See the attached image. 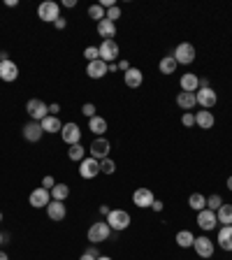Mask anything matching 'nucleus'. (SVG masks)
<instances>
[{"label": "nucleus", "mask_w": 232, "mask_h": 260, "mask_svg": "<svg viewBox=\"0 0 232 260\" xmlns=\"http://www.w3.org/2000/svg\"><path fill=\"white\" fill-rule=\"evenodd\" d=\"M109 235H112V228H109V223L107 221H97V223H93V225L88 228L86 237H88V242H91L93 246H97V244L107 242Z\"/></svg>", "instance_id": "f257e3e1"}, {"label": "nucleus", "mask_w": 232, "mask_h": 260, "mask_svg": "<svg viewBox=\"0 0 232 260\" xmlns=\"http://www.w3.org/2000/svg\"><path fill=\"white\" fill-rule=\"evenodd\" d=\"M26 112L32 121H42L49 116V105L44 100H40V98H30L26 103Z\"/></svg>", "instance_id": "f03ea898"}, {"label": "nucleus", "mask_w": 232, "mask_h": 260, "mask_svg": "<svg viewBox=\"0 0 232 260\" xmlns=\"http://www.w3.org/2000/svg\"><path fill=\"white\" fill-rule=\"evenodd\" d=\"M105 221L109 223V228H112V230L121 233V230H125V228L130 225V214L125 209H112V211H109V216L105 218Z\"/></svg>", "instance_id": "7ed1b4c3"}, {"label": "nucleus", "mask_w": 232, "mask_h": 260, "mask_svg": "<svg viewBox=\"0 0 232 260\" xmlns=\"http://www.w3.org/2000/svg\"><path fill=\"white\" fill-rule=\"evenodd\" d=\"M38 16L42 19L44 23H54L56 19H60V7H58V3H54V0H44L42 5L38 7Z\"/></svg>", "instance_id": "20e7f679"}, {"label": "nucleus", "mask_w": 232, "mask_h": 260, "mask_svg": "<svg viewBox=\"0 0 232 260\" xmlns=\"http://www.w3.org/2000/svg\"><path fill=\"white\" fill-rule=\"evenodd\" d=\"M97 51H100V58L105 60L107 65L116 63V58H119V44H116V40H103L100 42V47H97Z\"/></svg>", "instance_id": "39448f33"}, {"label": "nucleus", "mask_w": 232, "mask_h": 260, "mask_svg": "<svg viewBox=\"0 0 232 260\" xmlns=\"http://www.w3.org/2000/svg\"><path fill=\"white\" fill-rule=\"evenodd\" d=\"M172 56L177 60V65H190L195 60V47L190 42H181V44H177Z\"/></svg>", "instance_id": "423d86ee"}, {"label": "nucleus", "mask_w": 232, "mask_h": 260, "mask_svg": "<svg viewBox=\"0 0 232 260\" xmlns=\"http://www.w3.org/2000/svg\"><path fill=\"white\" fill-rule=\"evenodd\" d=\"M195 100H197V105H200L202 109H211L218 103V95L211 86H200L197 91H195Z\"/></svg>", "instance_id": "0eeeda50"}, {"label": "nucleus", "mask_w": 232, "mask_h": 260, "mask_svg": "<svg viewBox=\"0 0 232 260\" xmlns=\"http://www.w3.org/2000/svg\"><path fill=\"white\" fill-rule=\"evenodd\" d=\"M88 151H91V158H95V160H105V158H109L112 144H109V140H105V137H95L93 144L88 146Z\"/></svg>", "instance_id": "6e6552de"}, {"label": "nucleus", "mask_w": 232, "mask_h": 260, "mask_svg": "<svg viewBox=\"0 0 232 260\" xmlns=\"http://www.w3.org/2000/svg\"><path fill=\"white\" fill-rule=\"evenodd\" d=\"M60 140L65 142L68 146H72V144H79L81 142V130H79V125L77 123H63V130H60Z\"/></svg>", "instance_id": "1a4fd4ad"}, {"label": "nucleus", "mask_w": 232, "mask_h": 260, "mask_svg": "<svg viewBox=\"0 0 232 260\" xmlns=\"http://www.w3.org/2000/svg\"><path fill=\"white\" fill-rule=\"evenodd\" d=\"M100 174V160H95V158H84V160L79 162V177L81 179H93Z\"/></svg>", "instance_id": "9d476101"}, {"label": "nucleus", "mask_w": 232, "mask_h": 260, "mask_svg": "<svg viewBox=\"0 0 232 260\" xmlns=\"http://www.w3.org/2000/svg\"><path fill=\"white\" fill-rule=\"evenodd\" d=\"M153 190L151 188H146V186H142V188H137L135 193H132V205L140 207V209H146V207H151L153 205Z\"/></svg>", "instance_id": "9b49d317"}, {"label": "nucleus", "mask_w": 232, "mask_h": 260, "mask_svg": "<svg viewBox=\"0 0 232 260\" xmlns=\"http://www.w3.org/2000/svg\"><path fill=\"white\" fill-rule=\"evenodd\" d=\"M28 202H30V207H35V209H47V205L51 202V190H47V188H35L30 193V198H28Z\"/></svg>", "instance_id": "f8f14e48"}, {"label": "nucleus", "mask_w": 232, "mask_h": 260, "mask_svg": "<svg viewBox=\"0 0 232 260\" xmlns=\"http://www.w3.org/2000/svg\"><path fill=\"white\" fill-rule=\"evenodd\" d=\"M42 123H40V121H30V123H26L21 128V135H23V140L26 142H32V144H35V142H40L42 140Z\"/></svg>", "instance_id": "ddd939ff"}, {"label": "nucleus", "mask_w": 232, "mask_h": 260, "mask_svg": "<svg viewBox=\"0 0 232 260\" xmlns=\"http://www.w3.org/2000/svg\"><path fill=\"white\" fill-rule=\"evenodd\" d=\"M197 225H200L202 230H205V233L214 230V228L218 225L216 211H211V209H202V211H197Z\"/></svg>", "instance_id": "4468645a"}, {"label": "nucleus", "mask_w": 232, "mask_h": 260, "mask_svg": "<svg viewBox=\"0 0 232 260\" xmlns=\"http://www.w3.org/2000/svg\"><path fill=\"white\" fill-rule=\"evenodd\" d=\"M16 77H19V65L14 63V60H0V79L3 81H16Z\"/></svg>", "instance_id": "2eb2a0df"}, {"label": "nucleus", "mask_w": 232, "mask_h": 260, "mask_svg": "<svg viewBox=\"0 0 232 260\" xmlns=\"http://www.w3.org/2000/svg\"><path fill=\"white\" fill-rule=\"evenodd\" d=\"M193 249L200 258H211V255H214V242H211L209 237H195Z\"/></svg>", "instance_id": "dca6fc26"}, {"label": "nucleus", "mask_w": 232, "mask_h": 260, "mask_svg": "<svg viewBox=\"0 0 232 260\" xmlns=\"http://www.w3.org/2000/svg\"><path fill=\"white\" fill-rule=\"evenodd\" d=\"M109 72V65L105 63L103 58H97V60H91V63L86 65V75L91 77V79H103L105 75Z\"/></svg>", "instance_id": "f3484780"}, {"label": "nucleus", "mask_w": 232, "mask_h": 260, "mask_svg": "<svg viewBox=\"0 0 232 260\" xmlns=\"http://www.w3.org/2000/svg\"><path fill=\"white\" fill-rule=\"evenodd\" d=\"M47 216L51 218V221H56V223H60L65 216H68V209H65V205L63 202H58V200H51L47 205Z\"/></svg>", "instance_id": "a211bd4d"}, {"label": "nucleus", "mask_w": 232, "mask_h": 260, "mask_svg": "<svg viewBox=\"0 0 232 260\" xmlns=\"http://www.w3.org/2000/svg\"><path fill=\"white\" fill-rule=\"evenodd\" d=\"M123 81L128 88H140L142 81H144V72H142L140 68H130V70L123 75Z\"/></svg>", "instance_id": "6ab92c4d"}, {"label": "nucleus", "mask_w": 232, "mask_h": 260, "mask_svg": "<svg viewBox=\"0 0 232 260\" xmlns=\"http://www.w3.org/2000/svg\"><path fill=\"white\" fill-rule=\"evenodd\" d=\"M179 86H181V91H186V93H195L200 88V77L193 75V72H186V75H181Z\"/></svg>", "instance_id": "aec40b11"}, {"label": "nucleus", "mask_w": 232, "mask_h": 260, "mask_svg": "<svg viewBox=\"0 0 232 260\" xmlns=\"http://www.w3.org/2000/svg\"><path fill=\"white\" fill-rule=\"evenodd\" d=\"M214 123H216V119H214V114L209 109H202V112L195 114V125H200L202 130H211Z\"/></svg>", "instance_id": "412c9836"}, {"label": "nucleus", "mask_w": 232, "mask_h": 260, "mask_svg": "<svg viewBox=\"0 0 232 260\" xmlns=\"http://www.w3.org/2000/svg\"><path fill=\"white\" fill-rule=\"evenodd\" d=\"M216 242L223 251H232V225H223L221 230H218Z\"/></svg>", "instance_id": "4be33fe9"}, {"label": "nucleus", "mask_w": 232, "mask_h": 260, "mask_svg": "<svg viewBox=\"0 0 232 260\" xmlns=\"http://www.w3.org/2000/svg\"><path fill=\"white\" fill-rule=\"evenodd\" d=\"M88 130H91L95 137H103L105 133H107V119H103V116H93V119H88Z\"/></svg>", "instance_id": "5701e85b"}, {"label": "nucleus", "mask_w": 232, "mask_h": 260, "mask_svg": "<svg viewBox=\"0 0 232 260\" xmlns=\"http://www.w3.org/2000/svg\"><path fill=\"white\" fill-rule=\"evenodd\" d=\"M40 123H42V130H44V133H51V135L63 130V123H60V119H58V116H51V114H49L47 119L40 121Z\"/></svg>", "instance_id": "b1692460"}, {"label": "nucleus", "mask_w": 232, "mask_h": 260, "mask_svg": "<svg viewBox=\"0 0 232 260\" xmlns=\"http://www.w3.org/2000/svg\"><path fill=\"white\" fill-rule=\"evenodd\" d=\"M97 32H100L105 40H114L116 38V23L109 21V19H103V21L97 23Z\"/></svg>", "instance_id": "393cba45"}, {"label": "nucleus", "mask_w": 232, "mask_h": 260, "mask_svg": "<svg viewBox=\"0 0 232 260\" xmlns=\"http://www.w3.org/2000/svg\"><path fill=\"white\" fill-rule=\"evenodd\" d=\"M177 105L181 109H184V112H190V109L195 107V105H197V100H195V93H186V91H181L177 95Z\"/></svg>", "instance_id": "a878e982"}, {"label": "nucleus", "mask_w": 232, "mask_h": 260, "mask_svg": "<svg viewBox=\"0 0 232 260\" xmlns=\"http://www.w3.org/2000/svg\"><path fill=\"white\" fill-rule=\"evenodd\" d=\"M188 207L193 211H202V209H207V198L202 193H190L188 195Z\"/></svg>", "instance_id": "bb28decb"}, {"label": "nucleus", "mask_w": 232, "mask_h": 260, "mask_svg": "<svg viewBox=\"0 0 232 260\" xmlns=\"http://www.w3.org/2000/svg\"><path fill=\"white\" fill-rule=\"evenodd\" d=\"M70 198V186L68 184H56L51 188V200H58V202H65Z\"/></svg>", "instance_id": "cd10ccee"}, {"label": "nucleus", "mask_w": 232, "mask_h": 260, "mask_svg": "<svg viewBox=\"0 0 232 260\" xmlns=\"http://www.w3.org/2000/svg\"><path fill=\"white\" fill-rule=\"evenodd\" d=\"M174 239H177V244L181 246V249H190V246H193V242H195V235L190 233V230H179Z\"/></svg>", "instance_id": "c85d7f7f"}, {"label": "nucleus", "mask_w": 232, "mask_h": 260, "mask_svg": "<svg viewBox=\"0 0 232 260\" xmlns=\"http://www.w3.org/2000/svg\"><path fill=\"white\" fill-rule=\"evenodd\" d=\"M158 70H160L162 75H174V70H177V60H174V56H162L160 63H158Z\"/></svg>", "instance_id": "c756f323"}, {"label": "nucleus", "mask_w": 232, "mask_h": 260, "mask_svg": "<svg viewBox=\"0 0 232 260\" xmlns=\"http://www.w3.org/2000/svg\"><path fill=\"white\" fill-rule=\"evenodd\" d=\"M68 158H70V160H75V162H81L84 158H86V149L81 146V142H79V144H72L70 149H68Z\"/></svg>", "instance_id": "7c9ffc66"}, {"label": "nucleus", "mask_w": 232, "mask_h": 260, "mask_svg": "<svg viewBox=\"0 0 232 260\" xmlns=\"http://www.w3.org/2000/svg\"><path fill=\"white\" fill-rule=\"evenodd\" d=\"M216 218L223 225H232V205H221V209L216 211Z\"/></svg>", "instance_id": "2f4dec72"}, {"label": "nucleus", "mask_w": 232, "mask_h": 260, "mask_svg": "<svg viewBox=\"0 0 232 260\" xmlns=\"http://www.w3.org/2000/svg\"><path fill=\"white\" fill-rule=\"evenodd\" d=\"M88 16H91L93 21L100 23L103 19H107V10H105L100 3H97V5H91V7H88Z\"/></svg>", "instance_id": "473e14b6"}, {"label": "nucleus", "mask_w": 232, "mask_h": 260, "mask_svg": "<svg viewBox=\"0 0 232 260\" xmlns=\"http://www.w3.org/2000/svg\"><path fill=\"white\" fill-rule=\"evenodd\" d=\"M221 205H223V198L221 195H209V198H207V209H211V211H218L221 209Z\"/></svg>", "instance_id": "72a5a7b5"}, {"label": "nucleus", "mask_w": 232, "mask_h": 260, "mask_svg": "<svg viewBox=\"0 0 232 260\" xmlns=\"http://www.w3.org/2000/svg\"><path fill=\"white\" fill-rule=\"evenodd\" d=\"M100 172H103V174H114V172H116V162H114L112 158L100 160Z\"/></svg>", "instance_id": "f704fd0d"}, {"label": "nucleus", "mask_w": 232, "mask_h": 260, "mask_svg": "<svg viewBox=\"0 0 232 260\" xmlns=\"http://www.w3.org/2000/svg\"><path fill=\"white\" fill-rule=\"evenodd\" d=\"M84 58H86L88 63L100 58V51H97V47H86V49H84Z\"/></svg>", "instance_id": "c9c22d12"}, {"label": "nucleus", "mask_w": 232, "mask_h": 260, "mask_svg": "<svg viewBox=\"0 0 232 260\" xmlns=\"http://www.w3.org/2000/svg\"><path fill=\"white\" fill-rule=\"evenodd\" d=\"M81 114L84 116H88V119H93V116H97V109L93 103H84V107H81Z\"/></svg>", "instance_id": "e433bc0d"}, {"label": "nucleus", "mask_w": 232, "mask_h": 260, "mask_svg": "<svg viewBox=\"0 0 232 260\" xmlns=\"http://www.w3.org/2000/svg\"><path fill=\"white\" fill-rule=\"evenodd\" d=\"M107 19H109V21H114V23L119 21V19H121V7L119 5H116V7H109V10H107Z\"/></svg>", "instance_id": "4c0bfd02"}, {"label": "nucleus", "mask_w": 232, "mask_h": 260, "mask_svg": "<svg viewBox=\"0 0 232 260\" xmlns=\"http://www.w3.org/2000/svg\"><path fill=\"white\" fill-rule=\"evenodd\" d=\"M181 123L186 125V128H190V125H195V114H190V112H186L184 116H181Z\"/></svg>", "instance_id": "58836bf2"}, {"label": "nucleus", "mask_w": 232, "mask_h": 260, "mask_svg": "<svg viewBox=\"0 0 232 260\" xmlns=\"http://www.w3.org/2000/svg\"><path fill=\"white\" fill-rule=\"evenodd\" d=\"M54 186H56V181H54V177H49V174H47V177H44V179H42V188H47V190H51V188H54Z\"/></svg>", "instance_id": "ea45409f"}, {"label": "nucleus", "mask_w": 232, "mask_h": 260, "mask_svg": "<svg viewBox=\"0 0 232 260\" xmlns=\"http://www.w3.org/2000/svg\"><path fill=\"white\" fill-rule=\"evenodd\" d=\"M116 70L128 72V70H130V63H128V60H116Z\"/></svg>", "instance_id": "a19ab883"}, {"label": "nucleus", "mask_w": 232, "mask_h": 260, "mask_svg": "<svg viewBox=\"0 0 232 260\" xmlns=\"http://www.w3.org/2000/svg\"><path fill=\"white\" fill-rule=\"evenodd\" d=\"M54 26H56V28H58V30H63V28H65V26H68V21H65L63 16H60V19H56V21H54Z\"/></svg>", "instance_id": "79ce46f5"}, {"label": "nucleus", "mask_w": 232, "mask_h": 260, "mask_svg": "<svg viewBox=\"0 0 232 260\" xmlns=\"http://www.w3.org/2000/svg\"><path fill=\"white\" fill-rule=\"evenodd\" d=\"M86 253H91V255H95V258H100V251H97V246H93V244H91V246H88V251H86Z\"/></svg>", "instance_id": "37998d69"}, {"label": "nucleus", "mask_w": 232, "mask_h": 260, "mask_svg": "<svg viewBox=\"0 0 232 260\" xmlns=\"http://www.w3.org/2000/svg\"><path fill=\"white\" fill-rule=\"evenodd\" d=\"M60 112V107L58 105H49V114H51V116H56V114Z\"/></svg>", "instance_id": "c03bdc74"}, {"label": "nucleus", "mask_w": 232, "mask_h": 260, "mask_svg": "<svg viewBox=\"0 0 232 260\" xmlns=\"http://www.w3.org/2000/svg\"><path fill=\"white\" fill-rule=\"evenodd\" d=\"M151 209H153V211H162V202H160V200H153Z\"/></svg>", "instance_id": "a18cd8bd"}, {"label": "nucleus", "mask_w": 232, "mask_h": 260, "mask_svg": "<svg viewBox=\"0 0 232 260\" xmlns=\"http://www.w3.org/2000/svg\"><path fill=\"white\" fill-rule=\"evenodd\" d=\"M109 211H112V209H109V207H107V205H103V207H100V214H103V216H105V218H107V216H109Z\"/></svg>", "instance_id": "49530a36"}, {"label": "nucleus", "mask_w": 232, "mask_h": 260, "mask_svg": "<svg viewBox=\"0 0 232 260\" xmlns=\"http://www.w3.org/2000/svg\"><path fill=\"white\" fill-rule=\"evenodd\" d=\"M75 5H77V0H63V7H70V10H72Z\"/></svg>", "instance_id": "de8ad7c7"}, {"label": "nucleus", "mask_w": 232, "mask_h": 260, "mask_svg": "<svg viewBox=\"0 0 232 260\" xmlns=\"http://www.w3.org/2000/svg\"><path fill=\"white\" fill-rule=\"evenodd\" d=\"M79 260H97V258H95V255H91V253H81Z\"/></svg>", "instance_id": "09e8293b"}, {"label": "nucleus", "mask_w": 232, "mask_h": 260, "mask_svg": "<svg viewBox=\"0 0 232 260\" xmlns=\"http://www.w3.org/2000/svg\"><path fill=\"white\" fill-rule=\"evenodd\" d=\"M5 5H7V7H16L19 3H16V0H5Z\"/></svg>", "instance_id": "8fccbe9b"}, {"label": "nucleus", "mask_w": 232, "mask_h": 260, "mask_svg": "<svg viewBox=\"0 0 232 260\" xmlns=\"http://www.w3.org/2000/svg\"><path fill=\"white\" fill-rule=\"evenodd\" d=\"M200 86H209V79H207V77H200Z\"/></svg>", "instance_id": "3c124183"}, {"label": "nucleus", "mask_w": 232, "mask_h": 260, "mask_svg": "<svg viewBox=\"0 0 232 260\" xmlns=\"http://www.w3.org/2000/svg\"><path fill=\"white\" fill-rule=\"evenodd\" d=\"M225 184H227V190H232V174H230V177H227V181H225Z\"/></svg>", "instance_id": "603ef678"}, {"label": "nucleus", "mask_w": 232, "mask_h": 260, "mask_svg": "<svg viewBox=\"0 0 232 260\" xmlns=\"http://www.w3.org/2000/svg\"><path fill=\"white\" fill-rule=\"evenodd\" d=\"M0 260H10V258H7V253H5V251H0Z\"/></svg>", "instance_id": "864d4df0"}, {"label": "nucleus", "mask_w": 232, "mask_h": 260, "mask_svg": "<svg viewBox=\"0 0 232 260\" xmlns=\"http://www.w3.org/2000/svg\"><path fill=\"white\" fill-rule=\"evenodd\" d=\"M97 260H112V258H109V255H100V258H97Z\"/></svg>", "instance_id": "5fc2aeb1"}, {"label": "nucleus", "mask_w": 232, "mask_h": 260, "mask_svg": "<svg viewBox=\"0 0 232 260\" xmlns=\"http://www.w3.org/2000/svg\"><path fill=\"white\" fill-rule=\"evenodd\" d=\"M0 223H3V211H0Z\"/></svg>", "instance_id": "6e6d98bb"}, {"label": "nucleus", "mask_w": 232, "mask_h": 260, "mask_svg": "<svg viewBox=\"0 0 232 260\" xmlns=\"http://www.w3.org/2000/svg\"><path fill=\"white\" fill-rule=\"evenodd\" d=\"M0 244H3V233H0Z\"/></svg>", "instance_id": "4d7b16f0"}]
</instances>
